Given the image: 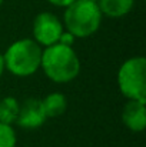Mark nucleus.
Listing matches in <instances>:
<instances>
[{
	"label": "nucleus",
	"instance_id": "nucleus-1",
	"mask_svg": "<svg viewBox=\"0 0 146 147\" xmlns=\"http://www.w3.org/2000/svg\"><path fill=\"white\" fill-rule=\"evenodd\" d=\"M40 67L52 82L63 84L79 76L80 60L73 47L56 43L42 51Z\"/></svg>",
	"mask_w": 146,
	"mask_h": 147
},
{
	"label": "nucleus",
	"instance_id": "nucleus-2",
	"mask_svg": "<svg viewBox=\"0 0 146 147\" xmlns=\"http://www.w3.org/2000/svg\"><path fill=\"white\" fill-rule=\"evenodd\" d=\"M102 13L96 1L75 0L66 6L63 14V27L77 39L95 34L102 24Z\"/></svg>",
	"mask_w": 146,
	"mask_h": 147
},
{
	"label": "nucleus",
	"instance_id": "nucleus-3",
	"mask_svg": "<svg viewBox=\"0 0 146 147\" xmlns=\"http://www.w3.org/2000/svg\"><path fill=\"white\" fill-rule=\"evenodd\" d=\"M42 46L33 39H20L12 43L3 54L6 69L17 77H27L40 69Z\"/></svg>",
	"mask_w": 146,
	"mask_h": 147
},
{
	"label": "nucleus",
	"instance_id": "nucleus-4",
	"mask_svg": "<svg viewBox=\"0 0 146 147\" xmlns=\"http://www.w3.org/2000/svg\"><path fill=\"white\" fill-rule=\"evenodd\" d=\"M117 86L128 100L146 101V59L130 57L122 63L117 71Z\"/></svg>",
	"mask_w": 146,
	"mask_h": 147
},
{
	"label": "nucleus",
	"instance_id": "nucleus-5",
	"mask_svg": "<svg viewBox=\"0 0 146 147\" xmlns=\"http://www.w3.org/2000/svg\"><path fill=\"white\" fill-rule=\"evenodd\" d=\"M63 23L50 11H42L33 22V40L42 47L56 45L63 33Z\"/></svg>",
	"mask_w": 146,
	"mask_h": 147
},
{
	"label": "nucleus",
	"instance_id": "nucleus-6",
	"mask_svg": "<svg viewBox=\"0 0 146 147\" xmlns=\"http://www.w3.org/2000/svg\"><path fill=\"white\" fill-rule=\"evenodd\" d=\"M48 120L42 98L30 97L26 98L19 109V116L16 120V124H19L23 129H37L45 124Z\"/></svg>",
	"mask_w": 146,
	"mask_h": 147
},
{
	"label": "nucleus",
	"instance_id": "nucleus-7",
	"mask_svg": "<svg viewBox=\"0 0 146 147\" xmlns=\"http://www.w3.org/2000/svg\"><path fill=\"white\" fill-rule=\"evenodd\" d=\"M123 124L132 131H143L146 127V101L129 100L122 110Z\"/></svg>",
	"mask_w": 146,
	"mask_h": 147
},
{
	"label": "nucleus",
	"instance_id": "nucleus-8",
	"mask_svg": "<svg viewBox=\"0 0 146 147\" xmlns=\"http://www.w3.org/2000/svg\"><path fill=\"white\" fill-rule=\"evenodd\" d=\"M133 4L135 0H99L97 1L102 16H107L112 19H119L126 16L133 9Z\"/></svg>",
	"mask_w": 146,
	"mask_h": 147
},
{
	"label": "nucleus",
	"instance_id": "nucleus-9",
	"mask_svg": "<svg viewBox=\"0 0 146 147\" xmlns=\"http://www.w3.org/2000/svg\"><path fill=\"white\" fill-rule=\"evenodd\" d=\"M42 104H43L46 117L48 119H53V117L62 116L66 111L67 100H66V96L63 93L54 92V93H50V94H48L46 97L43 98Z\"/></svg>",
	"mask_w": 146,
	"mask_h": 147
},
{
	"label": "nucleus",
	"instance_id": "nucleus-10",
	"mask_svg": "<svg viewBox=\"0 0 146 147\" xmlns=\"http://www.w3.org/2000/svg\"><path fill=\"white\" fill-rule=\"evenodd\" d=\"M19 109H20V103L17 101L16 97L12 96L3 97L0 100V123L13 126L17 120Z\"/></svg>",
	"mask_w": 146,
	"mask_h": 147
},
{
	"label": "nucleus",
	"instance_id": "nucleus-11",
	"mask_svg": "<svg viewBox=\"0 0 146 147\" xmlns=\"http://www.w3.org/2000/svg\"><path fill=\"white\" fill-rule=\"evenodd\" d=\"M17 137L12 126L0 123V147H16Z\"/></svg>",
	"mask_w": 146,
	"mask_h": 147
},
{
	"label": "nucleus",
	"instance_id": "nucleus-12",
	"mask_svg": "<svg viewBox=\"0 0 146 147\" xmlns=\"http://www.w3.org/2000/svg\"><path fill=\"white\" fill-rule=\"evenodd\" d=\"M75 40H76V37L70 33V32H67V30H63V33L60 34V39H59V42L57 43H60V45H65V46H73V43H75Z\"/></svg>",
	"mask_w": 146,
	"mask_h": 147
},
{
	"label": "nucleus",
	"instance_id": "nucleus-13",
	"mask_svg": "<svg viewBox=\"0 0 146 147\" xmlns=\"http://www.w3.org/2000/svg\"><path fill=\"white\" fill-rule=\"evenodd\" d=\"M48 1L53 6H57V7H66L70 3H73L75 0H48Z\"/></svg>",
	"mask_w": 146,
	"mask_h": 147
},
{
	"label": "nucleus",
	"instance_id": "nucleus-14",
	"mask_svg": "<svg viewBox=\"0 0 146 147\" xmlns=\"http://www.w3.org/2000/svg\"><path fill=\"white\" fill-rule=\"evenodd\" d=\"M4 70H6V66H4V59H3V54H0V77L3 76Z\"/></svg>",
	"mask_w": 146,
	"mask_h": 147
},
{
	"label": "nucleus",
	"instance_id": "nucleus-15",
	"mask_svg": "<svg viewBox=\"0 0 146 147\" xmlns=\"http://www.w3.org/2000/svg\"><path fill=\"white\" fill-rule=\"evenodd\" d=\"M3 1H4V0H0V6H1V4H3Z\"/></svg>",
	"mask_w": 146,
	"mask_h": 147
},
{
	"label": "nucleus",
	"instance_id": "nucleus-16",
	"mask_svg": "<svg viewBox=\"0 0 146 147\" xmlns=\"http://www.w3.org/2000/svg\"><path fill=\"white\" fill-rule=\"evenodd\" d=\"M92 1H96V3H97V1H99V0H92Z\"/></svg>",
	"mask_w": 146,
	"mask_h": 147
}]
</instances>
